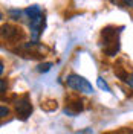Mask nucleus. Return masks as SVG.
<instances>
[{"instance_id":"f257e3e1","label":"nucleus","mask_w":133,"mask_h":134,"mask_svg":"<svg viewBox=\"0 0 133 134\" xmlns=\"http://www.w3.org/2000/svg\"><path fill=\"white\" fill-rule=\"evenodd\" d=\"M103 46L107 57H115L119 50V31L113 26H107L101 31Z\"/></svg>"},{"instance_id":"f03ea898","label":"nucleus","mask_w":133,"mask_h":134,"mask_svg":"<svg viewBox=\"0 0 133 134\" xmlns=\"http://www.w3.org/2000/svg\"><path fill=\"white\" fill-rule=\"evenodd\" d=\"M66 85L70 90L80 93H86V94H90L93 93V87L92 84L81 75H76V73H69L66 76Z\"/></svg>"},{"instance_id":"7ed1b4c3","label":"nucleus","mask_w":133,"mask_h":134,"mask_svg":"<svg viewBox=\"0 0 133 134\" xmlns=\"http://www.w3.org/2000/svg\"><path fill=\"white\" fill-rule=\"evenodd\" d=\"M14 110H16L17 116L20 117L22 120H26L28 117L32 114V102L29 99V96L25 94V96H22V98H18V99L14 102Z\"/></svg>"},{"instance_id":"20e7f679","label":"nucleus","mask_w":133,"mask_h":134,"mask_svg":"<svg viewBox=\"0 0 133 134\" xmlns=\"http://www.w3.org/2000/svg\"><path fill=\"white\" fill-rule=\"evenodd\" d=\"M44 26H46V18L43 14L29 20V31H31V38L34 43H38V38L44 31Z\"/></svg>"},{"instance_id":"39448f33","label":"nucleus","mask_w":133,"mask_h":134,"mask_svg":"<svg viewBox=\"0 0 133 134\" xmlns=\"http://www.w3.org/2000/svg\"><path fill=\"white\" fill-rule=\"evenodd\" d=\"M23 35L25 34L22 31V27H18V26H14V25H3L2 26V37L6 38L8 41L17 43L18 40L23 38Z\"/></svg>"},{"instance_id":"423d86ee","label":"nucleus","mask_w":133,"mask_h":134,"mask_svg":"<svg viewBox=\"0 0 133 134\" xmlns=\"http://www.w3.org/2000/svg\"><path fill=\"white\" fill-rule=\"evenodd\" d=\"M84 110V102L81 99H74L70 100L69 104H67L66 110H64V113L66 114H70V116H75V114H78L80 111H83Z\"/></svg>"},{"instance_id":"0eeeda50","label":"nucleus","mask_w":133,"mask_h":134,"mask_svg":"<svg viewBox=\"0 0 133 134\" xmlns=\"http://www.w3.org/2000/svg\"><path fill=\"white\" fill-rule=\"evenodd\" d=\"M23 12H25V15L31 20V18H34V17L40 15V14H42V9H40V6H37V5H32V6H28Z\"/></svg>"},{"instance_id":"6e6552de","label":"nucleus","mask_w":133,"mask_h":134,"mask_svg":"<svg viewBox=\"0 0 133 134\" xmlns=\"http://www.w3.org/2000/svg\"><path fill=\"white\" fill-rule=\"evenodd\" d=\"M52 67H54V64H52V63H42V64H38L37 70H38L40 73H46V72H49Z\"/></svg>"},{"instance_id":"1a4fd4ad","label":"nucleus","mask_w":133,"mask_h":134,"mask_svg":"<svg viewBox=\"0 0 133 134\" xmlns=\"http://www.w3.org/2000/svg\"><path fill=\"white\" fill-rule=\"evenodd\" d=\"M96 84H98V87H100L101 90H104V92H110V87L107 85V82L104 81V78H103V76H98Z\"/></svg>"},{"instance_id":"9d476101","label":"nucleus","mask_w":133,"mask_h":134,"mask_svg":"<svg viewBox=\"0 0 133 134\" xmlns=\"http://www.w3.org/2000/svg\"><path fill=\"white\" fill-rule=\"evenodd\" d=\"M9 15L12 17V20H18V17L22 15V11H18V9H11V11H9Z\"/></svg>"},{"instance_id":"9b49d317","label":"nucleus","mask_w":133,"mask_h":134,"mask_svg":"<svg viewBox=\"0 0 133 134\" xmlns=\"http://www.w3.org/2000/svg\"><path fill=\"white\" fill-rule=\"evenodd\" d=\"M8 114H9V108L5 107V105H2V107H0V117L3 119V117H6Z\"/></svg>"},{"instance_id":"f8f14e48","label":"nucleus","mask_w":133,"mask_h":134,"mask_svg":"<svg viewBox=\"0 0 133 134\" xmlns=\"http://www.w3.org/2000/svg\"><path fill=\"white\" fill-rule=\"evenodd\" d=\"M6 88H8V82H6V79H2V81H0V93L3 94V93L6 92Z\"/></svg>"},{"instance_id":"ddd939ff","label":"nucleus","mask_w":133,"mask_h":134,"mask_svg":"<svg viewBox=\"0 0 133 134\" xmlns=\"http://www.w3.org/2000/svg\"><path fill=\"white\" fill-rule=\"evenodd\" d=\"M121 5H122L124 8L133 9V0H121Z\"/></svg>"},{"instance_id":"4468645a","label":"nucleus","mask_w":133,"mask_h":134,"mask_svg":"<svg viewBox=\"0 0 133 134\" xmlns=\"http://www.w3.org/2000/svg\"><path fill=\"white\" fill-rule=\"evenodd\" d=\"M127 84L133 88V73H129V78H127Z\"/></svg>"},{"instance_id":"2eb2a0df","label":"nucleus","mask_w":133,"mask_h":134,"mask_svg":"<svg viewBox=\"0 0 133 134\" xmlns=\"http://www.w3.org/2000/svg\"><path fill=\"white\" fill-rule=\"evenodd\" d=\"M3 70H5V66H3V63H0V73H3Z\"/></svg>"}]
</instances>
